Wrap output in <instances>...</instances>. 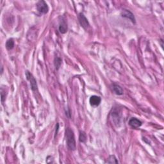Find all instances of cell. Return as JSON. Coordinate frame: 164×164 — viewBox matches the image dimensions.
<instances>
[{"label": "cell", "mask_w": 164, "mask_h": 164, "mask_svg": "<svg viewBox=\"0 0 164 164\" xmlns=\"http://www.w3.org/2000/svg\"><path fill=\"white\" fill-rule=\"evenodd\" d=\"M65 137H66V144L69 149L75 151L76 148V141L73 131L69 128L65 130Z\"/></svg>", "instance_id": "1"}, {"label": "cell", "mask_w": 164, "mask_h": 164, "mask_svg": "<svg viewBox=\"0 0 164 164\" xmlns=\"http://www.w3.org/2000/svg\"><path fill=\"white\" fill-rule=\"evenodd\" d=\"M37 10L39 13L42 14H46L49 12V7L46 1L41 0L36 4Z\"/></svg>", "instance_id": "2"}, {"label": "cell", "mask_w": 164, "mask_h": 164, "mask_svg": "<svg viewBox=\"0 0 164 164\" xmlns=\"http://www.w3.org/2000/svg\"><path fill=\"white\" fill-rule=\"evenodd\" d=\"M25 75L26 77V79L30 81V83L31 85V89L33 91H36L38 89L37 83V81L35 78V77L33 76L32 74L28 71L25 72Z\"/></svg>", "instance_id": "3"}, {"label": "cell", "mask_w": 164, "mask_h": 164, "mask_svg": "<svg viewBox=\"0 0 164 164\" xmlns=\"http://www.w3.org/2000/svg\"><path fill=\"white\" fill-rule=\"evenodd\" d=\"M78 18V20L81 26L84 28L85 30H87L89 27V23L88 21V19L85 17V15L83 13H80Z\"/></svg>", "instance_id": "4"}, {"label": "cell", "mask_w": 164, "mask_h": 164, "mask_svg": "<svg viewBox=\"0 0 164 164\" xmlns=\"http://www.w3.org/2000/svg\"><path fill=\"white\" fill-rule=\"evenodd\" d=\"M121 17H122V18L128 19L133 23H135V20H135V16H134V15H133V14L132 13V12H130V10H127V9L122 10V11L121 12Z\"/></svg>", "instance_id": "5"}, {"label": "cell", "mask_w": 164, "mask_h": 164, "mask_svg": "<svg viewBox=\"0 0 164 164\" xmlns=\"http://www.w3.org/2000/svg\"><path fill=\"white\" fill-rule=\"evenodd\" d=\"M59 30L62 34H64L67 31V24L66 20L63 17H61V20H60Z\"/></svg>", "instance_id": "6"}, {"label": "cell", "mask_w": 164, "mask_h": 164, "mask_svg": "<svg viewBox=\"0 0 164 164\" xmlns=\"http://www.w3.org/2000/svg\"><path fill=\"white\" fill-rule=\"evenodd\" d=\"M101 102V98L100 96H92L90 97L89 102L92 106L94 107H97V106H99Z\"/></svg>", "instance_id": "7"}, {"label": "cell", "mask_w": 164, "mask_h": 164, "mask_svg": "<svg viewBox=\"0 0 164 164\" xmlns=\"http://www.w3.org/2000/svg\"><path fill=\"white\" fill-rule=\"evenodd\" d=\"M128 123H129V125L131 127H132V128H135V129L140 128V127L142 124V122L140 120H138V119L135 118V117L131 118L130 119V121H129Z\"/></svg>", "instance_id": "8"}, {"label": "cell", "mask_w": 164, "mask_h": 164, "mask_svg": "<svg viewBox=\"0 0 164 164\" xmlns=\"http://www.w3.org/2000/svg\"><path fill=\"white\" fill-rule=\"evenodd\" d=\"M112 90L114 92V93L116 94V95L118 96H122L124 92H123V89L121 87L120 85H119L117 84H115L113 83L112 85Z\"/></svg>", "instance_id": "9"}, {"label": "cell", "mask_w": 164, "mask_h": 164, "mask_svg": "<svg viewBox=\"0 0 164 164\" xmlns=\"http://www.w3.org/2000/svg\"><path fill=\"white\" fill-rule=\"evenodd\" d=\"M14 46H15V42H14V39L10 38L7 40L5 46L8 50L10 51V50H12V49L14 48Z\"/></svg>", "instance_id": "10"}, {"label": "cell", "mask_w": 164, "mask_h": 164, "mask_svg": "<svg viewBox=\"0 0 164 164\" xmlns=\"http://www.w3.org/2000/svg\"><path fill=\"white\" fill-rule=\"evenodd\" d=\"M112 116V119L113 121H116V119H117L116 121V124H118V123L120 122V119H121V116L119 112H117V110H114L113 111V112L111 113Z\"/></svg>", "instance_id": "11"}, {"label": "cell", "mask_w": 164, "mask_h": 164, "mask_svg": "<svg viewBox=\"0 0 164 164\" xmlns=\"http://www.w3.org/2000/svg\"><path fill=\"white\" fill-rule=\"evenodd\" d=\"M106 163H119L117 158L115 155H110L105 162Z\"/></svg>", "instance_id": "12"}, {"label": "cell", "mask_w": 164, "mask_h": 164, "mask_svg": "<svg viewBox=\"0 0 164 164\" xmlns=\"http://www.w3.org/2000/svg\"><path fill=\"white\" fill-rule=\"evenodd\" d=\"M87 137L85 132H84L83 131H80L79 135V141L82 143H86V142H87Z\"/></svg>", "instance_id": "13"}, {"label": "cell", "mask_w": 164, "mask_h": 164, "mask_svg": "<svg viewBox=\"0 0 164 164\" xmlns=\"http://www.w3.org/2000/svg\"><path fill=\"white\" fill-rule=\"evenodd\" d=\"M55 66L56 70H59V69L60 68L61 64H62V59L60 58V57H56L55 59Z\"/></svg>", "instance_id": "14"}, {"label": "cell", "mask_w": 164, "mask_h": 164, "mask_svg": "<svg viewBox=\"0 0 164 164\" xmlns=\"http://www.w3.org/2000/svg\"><path fill=\"white\" fill-rule=\"evenodd\" d=\"M1 102H3L4 101H5L6 97H5V95H4V94H3V91L2 89H1Z\"/></svg>", "instance_id": "15"}]
</instances>
